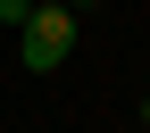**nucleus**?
<instances>
[{"label":"nucleus","instance_id":"f257e3e1","mask_svg":"<svg viewBox=\"0 0 150 133\" xmlns=\"http://www.w3.org/2000/svg\"><path fill=\"white\" fill-rule=\"evenodd\" d=\"M75 42H83V25H75V8L59 0V8H33L25 25H17V58H25L33 75H59L75 58Z\"/></svg>","mask_w":150,"mask_h":133},{"label":"nucleus","instance_id":"7ed1b4c3","mask_svg":"<svg viewBox=\"0 0 150 133\" xmlns=\"http://www.w3.org/2000/svg\"><path fill=\"white\" fill-rule=\"evenodd\" d=\"M142 117H150V75H142Z\"/></svg>","mask_w":150,"mask_h":133},{"label":"nucleus","instance_id":"f03ea898","mask_svg":"<svg viewBox=\"0 0 150 133\" xmlns=\"http://www.w3.org/2000/svg\"><path fill=\"white\" fill-rule=\"evenodd\" d=\"M25 17H33V0H0V25H8V33L25 25Z\"/></svg>","mask_w":150,"mask_h":133},{"label":"nucleus","instance_id":"20e7f679","mask_svg":"<svg viewBox=\"0 0 150 133\" xmlns=\"http://www.w3.org/2000/svg\"><path fill=\"white\" fill-rule=\"evenodd\" d=\"M33 8H59V0H33Z\"/></svg>","mask_w":150,"mask_h":133}]
</instances>
